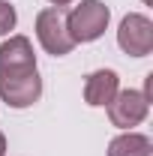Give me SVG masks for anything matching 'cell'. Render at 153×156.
Instances as JSON below:
<instances>
[{"label": "cell", "mask_w": 153, "mask_h": 156, "mask_svg": "<svg viewBox=\"0 0 153 156\" xmlns=\"http://www.w3.org/2000/svg\"><path fill=\"white\" fill-rule=\"evenodd\" d=\"M147 108H150V99L144 93H138V90H117V96L108 102V117H111L114 126L129 129V126H138L147 117Z\"/></svg>", "instance_id": "obj_5"}, {"label": "cell", "mask_w": 153, "mask_h": 156, "mask_svg": "<svg viewBox=\"0 0 153 156\" xmlns=\"http://www.w3.org/2000/svg\"><path fill=\"white\" fill-rule=\"evenodd\" d=\"M0 156H6V138H3V132H0Z\"/></svg>", "instance_id": "obj_10"}, {"label": "cell", "mask_w": 153, "mask_h": 156, "mask_svg": "<svg viewBox=\"0 0 153 156\" xmlns=\"http://www.w3.org/2000/svg\"><path fill=\"white\" fill-rule=\"evenodd\" d=\"M117 90H120V78H117L114 69H96V72H90L87 81H84V99H87V105H93V108L108 105V102L117 96Z\"/></svg>", "instance_id": "obj_6"}, {"label": "cell", "mask_w": 153, "mask_h": 156, "mask_svg": "<svg viewBox=\"0 0 153 156\" xmlns=\"http://www.w3.org/2000/svg\"><path fill=\"white\" fill-rule=\"evenodd\" d=\"M150 138L141 132H123L108 144V156H150Z\"/></svg>", "instance_id": "obj_8"}, {"label": "cell", "mask_w": 153, "mask_h": 156, "mask_svg": "<svg viewBox=\"0 0 153 156\" xmlns=\"http://www.w3.org/2000/svg\"><path fill=\"white\" fill-rule=\"evenodd\" d=\"M117 45L129 54V57H147L153 51V21L147 15H126L120 21V30H117Z\"/></svg>", "instance_id": "obj_4"}, {"label": "cell", "mask_w": 153, "mask_h": 156, "mask_svg": "<svg viewBox=\"0 0 153 156\" xmlns=\"http://www.w3.org/2000/svg\"><path fill=\"white\" fill-rule=\"evenodd\" d=\"M36 36L42 42V48L48 51V54H54V57H63V54H69L72 51V36H69V30H66V18H63V12L57 9H42L36 15Z\"/></svg>", "instance_id": "obj_3"}, {"label": "cell", "mask_w": 153, "mask_h": 156, "mask_svg": "<svg viewBox=\"0 0 153 156\" xmlns=\"http://www.w3.org/2000/svg\"><path fill=\"white\" fill-rule=\"evenodd\" d=\"M108 18H111V12L102 0H81L66 15V30H69L72 42H93L105 33Z\"/></svg>", "instance_id": "obj_1"}, {"label": "cell", "mask_w": 153, "mask_h": 156, "mask_svg": "<svg viewBox=\"0 0 153 156\" xmlns=\"http://www.w3.org/2000/svg\"><path fill=\"white\" fill-rule=\"evenodd\" d=\"M15 21H18L15 6H12V3H6V0H0V36H6V33L15 27Z\"/></svg>", "instance_id": "obj_9"}, {"label": "cell", "mask_w": 153, "mask_h": 156, "mask_svg": "<svg viewBox=\"0 0 153 156\" xmlns=\"http://www.w3.org/2000/svg\"><path fill=\"white\" fill-rule=\"evenodd\" d=\"M54 6H66V3H72V0H51Z\"/></svg>", "instance_id": "obj_11"}, {"label": "cell", "mask_w": 153, "mask_h": 156, "mask_svg": "<svg viewBox=\"0 0 153 156\" xmlns=\"http://www.w3.org/2000/svg\"><path fill=\"white\" fill-rule=\"evenodd\" d=\"M42 96V78L36 69L0 72V99L12 108H27Z\"/></svg>", "instance_id": "obj_2"}, {"label": "cell", "mask_w": 153, "mask_h": 156, "mask_svg": "<svg viewBox=\"0 0 153 156\" xmlns=\"http://www.w3.org/2000/svg\"><path fill=\"white\" fill-rule=\"evenodd\" d=\"M12 69H36V54L27 36H9L0 45V72Z\"/></svg>", "instance_id": "obj_7"}, {"label": "cell", "mask_w": 153, "mask_h": 156, "mask_svg": "<svg viewBox=\"0 0 153 156\" xmlns=\"http://www.w3.org/2000/svg\"><path fill=\"white\" fill-rule=\"evenodd\" d=\"M144 3H150V0H144Z\"/></svg>", "instance_id": "obj_12"}]
</instances>
